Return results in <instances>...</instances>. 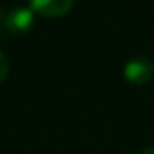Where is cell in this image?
Masks as SVG:
<instances>
[{
	"label": "cell",
	"mask_w": 154,
	"mask_h": 154,
	"mask_svg": "<svg viewBox=\"0 0 154 154\" xmlns=\"http://www.w3.org/2000/svg\"><path fill=\"white\" fill-rule=\"evenodd\" d=\"M35 12L27 6H14L6 12V31L12 35H23L33 27Z\"/></svg>",
	"instance_id": "obj_1"
},
{
	"label": "cell",
	"mask_w": 154,
	"mask_h": 154,
	"mask_svg": "<svg viewBox=\"0 0 154 154\" xmlns=\"http://www.w3.org/2000/svg\"><path fill=\"white\" fill-rule=\"evenodd\" d=\"M123 76L131 84H148L154 76V63L148 60L146 57H133L125 63L123 66Z\"/></svg>",
	"instance_id": "obj_2"
},
{
	"label": "cell",
	"mask_w": 154,
	"mask_h": 154,
	"mask_svg": "<svg viewBox=\"0 0 154 154\" xmlns=\"http://www.w3.org/2000/svg\"><path fill=\"white\" fill-rule=\"evenodd\" d=\"M27 2L35 14L45 16V18H59L70 12L74 0H27Z\"/></svg>",
	"instance_id": "obj_3"
},
{
	"label": "cell",
	"mask_w": 154,
	"mask_h": 154,
	"mask_svg": "<svg viewBox=\"0 0 154 154\" xmlns=\"http://www.w3.org/2000/svg\"><path fill=\"white\" fill-rule=\"evenodd\" d=\"M8 70H10V63H8V57L0 51V84L6 80L8 76Z\"/></svg>",
	"instance_id": "obj_4"
},
{
	"label": "cell",
	"mask_w": 154,
	"mask_h": 154,
	"mask_svg": "<svg viewBox=\"0 0 154 154\" xmlns=\"http://www.w3.org/2000/svg\"><path fill=\"white\" fill-rule=\"evenodd\" d=\"M2 29H6V12L0 8V37H2Z\"/></svg>",
	"instance_id": "obj_5"
},
{
	"label": "cell",
	"mask_w": 154,
	"mask_h": 154,
	"mask_svg": "<svg viewBox=\"0 0 154 154\" xmlns=\"http://www.w3.org/2000/svg\"><path fill=\"white\" fill-rule=\"evenodd\" d=\"M139 154H154V146H150V148H144V150H140Z\"/></svg>",
	"instance_id": "obj_6"
}]
</instances>
